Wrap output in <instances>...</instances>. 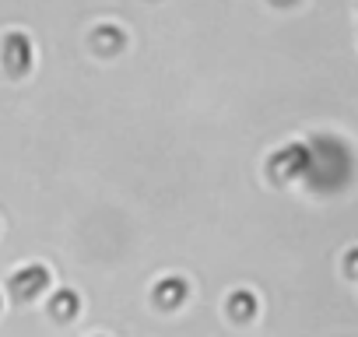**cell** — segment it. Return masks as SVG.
<instances>
[{
  "mask_svg": "<svg viewBox=\"0 0 358 337\" xmlns=\"http://www.w3.org/2000/svg\"><path fill=\"white\" fill-rule=\"evenodd\" d=\"M187 281L183 278H162L158 285H155V302L162 306V309H176L179 302L187 299Z\"/></svg>",
  "mask_w": 358,
  "mask_h": 337,
  "instance_id": "277c9868",
  "label": "cell"
},
{
  "mask_svg": "<svg viewBox=\"0 0 358 337\" xmlns=\"http://www.w3.org/2000/svg\"><path fill=\"white\" fill-rule=\"evenodd\" d=\"M50 313L60 316V320H71V316L78 313V295L67 292V288H60V292L53 295V302H50Z\"/></svg>",
  "mask_w": 358,
  "mask_h": 337,
  "instance_id": "8992f818",
  "label": "cell"
},
{
  "mask_svg": "<svg viewBox=\"0 0 358 337\" xmlns=\"http://www.w3.org/2000/svg\"><path fill=\"white\" fill-rule=\"evenodd\" d=\"M306 165H309V151L306 148H285L281 155H274L271 168L278 173V180H292L299 173H306Z\"/></svg>",
  "mask_w": 358,
  "mask_h": 337,
  "instance_id": "3957f363",
  "label": "cell"
},
{
  "mask_svg": "<svg viewBox=\"0 0 358 337\" xmlns=\"http://www.w3.org/2000/svg\"><path fill=\"white\" fill-rule=\"evenodd\" d=\"M123 29H116V25H99L95 32H92V46L102 53V57H113V53H120L123 50Z\"/></svg>",
  "mask_w": 358,
  "mask_h": 337,
  "instance_id": "5b68a950",
  "label": "cell"
},
{
  "mask_svg": "<svg viewBox=\"0 0 358 337\" xmlns=\"http://www.w3.org/2000/svg\"><path fill=\"white\" fill-rule=\"evenodd\" d=\"M344 267H348V274H351V278H358V250H351V253H348V264H344Z\"/></svg>",
  "mask_w": 358,
  "mask_h": 337,
  "instance_id": "ba28073f",
  "label": "cell"
},
{
  "mask_svg": "<svg viewBox=\"0 0 358 337\" xmlns=\"http://www.w3.org/2000/svg\"><path fill=\"white\" fill-rule=\"evenodd\" d=\"M4 67H8L11 78L29 74V67H32V43H29L22 32H11V36L4 39Z\"/></svg>",
  "mask_w": 358,
  "mask_h": 337,
  "instance_id": "6da1fadb",
  "label": "cell"
},
{
  "mask_svg": "<svg viewBox=\"0 0 358 337\" xmlns=\"http://www.w3.org/2000/svg\"><path fill=\"white\" fill-rule=\"evenodd\" d=\"M11 288H15V299H22V302L36 299L43 288H50V271L43 264H32V267H25L11 278Z\"/></svg>",
  "mask_w": 358,
  "mask_h": 337,
  "instance_id": "7a4b0ae2",
  "label": "cell"
},
{
  "mask_svg": "<svg viewBox=\"0 0 358 337\" xmlns=\"http://www.w3.org/2000/svg\"><path fill=\"white\" fill-rule=\"evenodd\" d=\"M274 4H292V0H274Z\"/></svg>",
  "mask_w": 358,
  "mask_h": 337,
  "instance_id": "9c48e42d",
  "label": "cell"
},
{
  "mask_svg": "<svg viewBox=\"0 0 358 337\" xmlns=\"http://www.w3.org/2000/svg\"><path fill=\"white\" fill-rule=\"evenodd\" d=\"M229 313H232L236 320H250V316L257 313V299H253L250 292H236L232 302H229Z\"/></svg>",
  "mask_w": 358,
  "mask_h": 337,
  "instance_id": "52a82bcc",
  "label": "cell"
}]
</instances>
